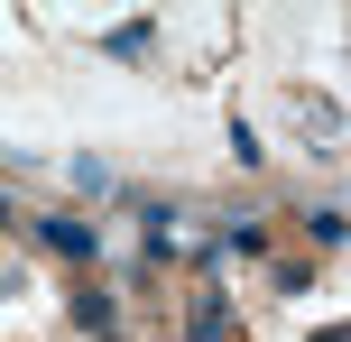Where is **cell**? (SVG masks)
Segmentation results:
<instances>
[{
  "label": "cell",
  "instance_id": "6da1fadb",
  "mask_svg": "<svg viewBox=\"0 0 351 342\" xmlns=\"http://www.w3.org/2000/svg\"><path fill=\"white\" fill-rule=\"evenodd\" d=\"M37 241H47V250H65V259H93V232H84V222H65V213L37 222Z\"/></svg>",
  "mask_w": 351,
  "mask_h": 342
}]
</instances>
